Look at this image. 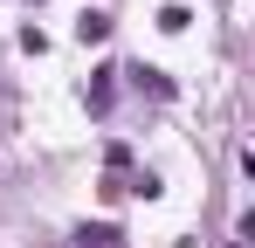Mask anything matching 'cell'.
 Segmentation results:
<instances>
[{"label":"cell","instance_id":"6da1fadb","mask_svg":"<svg viewBox=\"0 0 255 248\" xmlns=\"http://www.w3.org/2000/svg\"><path fill=\"white\" fill-rule=\"evenodd\" d=\"M76 41H111V14H104V7H90V14H76Z\"/></svg>","mask_w":255,"mask_h":248},{"label":"cell","instance_id":"7a4b0ae2","mask_svg":"<svg viewBox=\"0 0 255 248\" xmlns=\"http://www.w3.org/2000/svg\"><path fill=\"white\" fill-rule=\"evenodd\" d=\"M111 76H118V69H97V83H90V111H111Z\"/></svg>","mask_w":255,"mask_h":248},{"label":"cell","instance_id":"3957f363","mask_svg":"<svg viewBox=\"0 0 255 248\" xmlns=\"http://www.w3.org/2000/svg\"><path fill=\"white\" fill-rule=\"evenodd\" d=\"M131 76L145 83V90H152V97H172V76H166V69H131Z\"/></svg>","mask_w":255,"mask_h":248},{"label":"cell","instance_id":"277c9868","mask_svg":"<svg viewBox=\"0 0 255 248\" xmlns=\"http://www.w3.org/2000/svg\"><path fill=\"white\" fill-rule=\"evenodd\" d=\"M235 248H242V242H235Z\"/></svg>","mask_w":255,"mask_h":248}]
</instances>
